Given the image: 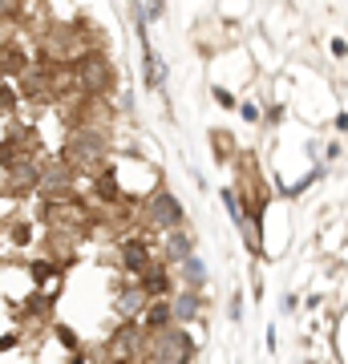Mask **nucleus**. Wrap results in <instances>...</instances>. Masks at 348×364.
<instances>
[{"label": "nucleus", "instance_id": "423d86ee", "mask_svg": "<svg viewBox=\"0 0 348 364\" xmlns=\"http://www.w3.org/2000/svg\"><path fill=\"white\" fill-rule=\"evenodd\" d=\"M73 150H78V154H81V162H93V158L102 154V146L93 142V138H81V142L73 146Z\"/></svg>", "mask_w": 348, "mask_h": 364}, {"label": "nucleus", "instance_id": "1a4fd4ad", "mask_svg": "<svg viewBox=\"0 0 348 364\" xmlns=\"http://www.w3.org/2000/svg\"><path fill=\"white\" fill-rule=\"evenodd\" d=\"M186 275L199 284V279H203V263H199V259H186Z\"/></svg>", "mask_w": 348, "mask_h": 364}, {"label": "nucleus", "instance_id": "7ed1b4c3", "mask_svg": "<svg viewBox=\"0 0 348 364\" xmlns=\"http://www.w3.org/2000/svg\"><path fill=\"white\" fill-rule=\"evenodd\" d=\"M81 85H85L90 93H102L105 85H110V65H105V57L90 53V57L81 61Z\"/></svg>", "mask_w": 348, "mask_h": 364}, {"label": "nucleus", "instance_id": "20e7f679", "mask_svg": "<svg viewBox=\"0 0 348 364\" xmlns=\"http://www.w3.org/2000/svg\"><path fill=\"white\" fill-rule=\"evenodd\" d=\"M167 255L170 259H191V239L182 231H170L167 235Z\"/></svg>", "mask_w": 348, "mask_h": 364}, {"label": "nucleus", "instance_id": "f257e3e1", "mask_svg": "<svg viewBox=\"0 0 348 364\" xmlns=\"http://www.w3.org/2000/svg\"><path fill=\"white\" fill-rule=\"evenodd\" d=\"M191 336H186V332H179V328H174V332H162V336H158V344H154V364H186L191 360Z\"/></svg>", "mask_w": 348, "mask_h": 364}, {"label": "nucleus", "instance_id": "6e6552de", "mask_svg": "<svg viewBox=\"0 0 348 364\" xmlns=\"http://www.w3.org/2000/svg\"><path fill=\"white\" fill-rule=\"evenodd\" d=\"M146 77H150V85H162V69H158L154 53H146Z\"/></svg>", "mask_w": 348, "mask_h": 364}, {"label": "nucleus", "instance_id": "9d476101", "mask_svg": "<svg viewBox=\"0 0 348 364\" xmlns=\"http://www.w3.org/2000/svg\"><path fill=\"white\" fill-rule=\"evenodd\" d=\"M146 13H154V16H158V13H162V0H146Z\"/></svg>", "mask_w": 348, "mask_h": 364}, {"label": "nucleus", "instance_id": "39448f33", "mask_svg": "<svg viewBox=\"0 0 348 364\" xmlns=\"http://www.w3.org/2000/svg\"><path fill=\"white\" fill-rule=\"evenodd\" d=\"M122 251H126V267H134V272H142L146 267V247L142 243H126Z\"/></svg>", "mask_w": 348, "mask_h": 364}, {"label": "nucleus", "instance_id": "f03ea898", "mask_svg": "<svg viewBox=\"0 0 348 364\" xmlns=\"http://www.w3.org/2000/svg\"><path fill=\"white\" fill-rule=\"evenodd\" d=\"M150 223H154V227H170V231H179L182 207H179V198L170 195V191H158V195L150 198Z\"/></svg>", "mask_w": 348, "mask_h": 364}, {"label": "nucleus", "instance_id": "9b49d317", "mask_svg": "<svg viewBox=\"0 0 348 364\" xmlns=\"http://www.w3.org/2000/svg\"><path fill=\"white\" fill-rule=\"evenodd\" d=\"M9 4H13V0H0V13H4V9H9Z\"/></svg>", "mask_w": 348, "mask_h": 364}, {"label": "nucleus", "instance_id": "0eeeda50", "mask_svg": "<svg viewBox=\"0 0 348 364\" xmlns=\"http://www.w3.org/2000/svg\"><path fill=\"white\" fill-rule=\"evenodd\" d=\"M194 312H199V296L191 291V296H182V299H179V316H182V320H191Z\"/></svg>", "mask_w": 348, "mask_h": 364}]
</instances>
